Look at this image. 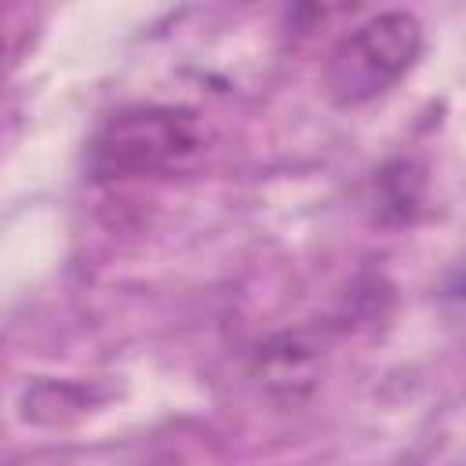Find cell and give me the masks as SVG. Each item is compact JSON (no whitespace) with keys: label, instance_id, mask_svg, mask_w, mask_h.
<instances>
[{"label":"cell","instance_id":"277c9868","mask_svg":"<svg viewBox=\"0 0 466 466\" xmlns=\"http://www.w3.org/2000/svg\"><path fill=\"white\" fill-rule=\"evenodd\" d=\"M44 25V11L36 4H0V76L22 66V58L36 47Z\"/></svg>","mask_w":466,"mask_h":466},{"label":"cell","instance_id":"3957f363","mask_svg":"<svg viewBox=\"0 0 466 466\" xmlns=\"http://www.w3.org/2000/svg\"><path fill=\"white\" fill-rule=\"evenodd\" d=\"M262 379L266 386H280L284 393H299L309 390L317 379V353L309 342H302V335H280L262 350Z\"/></svg>","mask_w":466,"mask_h":466},{"label":"cell","instance_id":"6da1fadb","mask_svg":"<svg viewBox=\"0 0 466 466\" xmlns=\"http://www.w3.org/2000/svg\"><path fill=\"white\" fill-rule=\"evenodd\" d=\"M208 153V127L186 106H131L102 120L87 142V171L98 182L186 175Z\"/></svg>","mask_w":466,"mask_h":466},{"label":"cell","instance_id":"7a4b0ae2","mask_svg":"<svg viewBox=\"0 0 466 466\" xmlns=\"http://www.w3.org/2000/svg\"><path fill=\"white\" fill-rule=\"evenodd\" d=\"M422 25L408 11H382L353 25L324 62V91L335 106L353 109L386 95L419 58Z\"/></svg>","mask_w":466,"mask_h":466}]
</instances>
